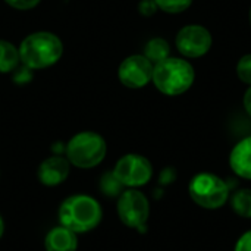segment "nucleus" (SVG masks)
I'll return each instance as SVG.
<instances>
[{
	"label": "nucleus",
	"mask_w": 251,
	"mask_h": 251,
	"mask_svg": "<svg viewBox=\"0 0 251 251\" xmlns=\"http://www.w3.org/2000/svg\"><path fill=\"white\" fill-rule=\"evenodd\" d=\"M244 109H246V112L251 116V85L250 88L247 90L246 96H244Z\"/></svg>",
	"instance_id": "obj_24"
},
{
	"label": "nucleus",
	"mask_w": 251,
	"mask_h": 251,
	"mask_svg": "<svg viewBox=\"0 0 251 251\" xmlns=\"http://www.w3.org/2000/svg\"><path fill=\"white\" fill-rule=\"evenodd\" d=\"M231 207L232 210L246 219H251V190L241 188L231 196Z\"/></svg>",
	"instance_id": "obj_15"
},
{
	"label": "nucleus",
	"mask_w": 251,
	"mask_h": 251,
	"mask_svg": "<svg viewBox=\"0 0 251 251\" xmlns=\"http://www.w3.org/2000/svg\"><path fill=\"white\" fill-rule=\"evenodd\" d=\"M196 78L190 62L179 57H168L153 68V82L165 96H179L191 88Z\"/></svg>",
	"instance_id": "obj_3"
},
{
	"label": "nucleus",
	"mask_w": 251,
	"mask_h": 251,
	"mask_svg": "<svg viewBox=\"0 0 251 251\" xmlns=\"http://www.w3.org/2000/svg\"><path fill=\"white\" fill-rule=\"evenodd\" d=\"M9 6L15 7V9H21V10H26V9H32L35 7L41 0H4Z\"/></svg>",
	"instance_id": "obj_21"
},
{
	"label": "nucleus",
	"mask_w": 251,
	"mask_h": 251,
	"mask_svg": "<svg viewBox=\"0 0 251 251\" xmlns=\"http://www.w3.org/2000/svg\"><path fill=\"white\" fill-rule=\"evenodd\" d=\"M112 171L125 188L144 187L153 176V166L150 160L137 153L122 156Z\"/></svg>",
	"instance_id": "obj_7"
},
{
	"label": "nucleus",
	"mask_w": 251,
	"mask_h": 251,
	"mask_svg": "<svg viewBox=\"0 0 251 251\" xmlns=\"http://www.w3.org/2000/svg\"><path fill=\"white\" fill-rule=\"evenodd\" d=\"M229 166L237 176L251 179V135L235 144L229 154Z\"/></svg>",
	"instance_id": "obj_12"
},
{
	"label": "nucleus",
	"mask_w": 251,
	"mask_h": 251,
	"mask_svg": "<svg viewBox=\"0 0 251 251\" xmlns=\"http://www.w3.org/2000/svg\"><path fill=\"white\" fill-rule=\"evenodd\" d=\"M191 200L206 210H216L226 204L231 187L221 176L210 172H200L191 178L188 185Z\"/></svg>",
	"instance_id": "obj_5"
},
{
	"label": "nucleus",
	"mask_w": 251,
	"mask_h": 251,
	"mask_svg": "<svg viewBox=\"0 0 251 251\" xmlns=\"http://www.w3.org/2000/svg\"><path fill=\"white\" fill-rule=\"evenodd\" d=\"M154 65L144 54H132L126 57L118 71L121 82L128 88H141L153 78Z\"/></svg>",
	"instance_id": "obj_9"
},
{
	"label": "nucleus",
	"mask_w": 251,
	"mask_h": 251,
	"mask_svg": "<svg viewBox=\"0 0 251 251\" xmlns=\"http://www.w3.org/2000/svg\"><path fill=\"white\" fill-rule=\"evenodd\" d=\"M71 174V163L60 154L44 159L37 169V179L44 187H57L63 184Z\"/></svg>",
	"instance_id": "obj_10"
},
{
	"label": "nucleus",
	"mask_w": 251,
	"mask_h": 251,
	"mask_svg": "<svg viewBox=\"0 0 251 251\" xmlns=\"http://www.w3.org/2000/svg\"><path fill=\"white\" fill-rule=\"evenodd\" d=\"M46 251H76L78 250V234L57 225L53 226L44 237Z\"/></svg>",
	"instance_id": "obj_11"
},
{
	"label": "nucleus",
	"mask_w": 251,
	"mask_h": 251,
	"mask_svg": "<svg viewBox=\"0 0 251 251\" xmlns=\"http://www.w3.org/2000/svg\"><path fill=\"white\" fill-rule=\"evenodd\" d=\"M18 51L22 65L29 69H43L54 65L60 59L63 46L57 35L40 31L24 38Z\"/></svg>",
	"instance_id": "obj_2"
},
{
	"label": "nucleus",
	"mask_w": 251,
	"mask_h": 251,
	"mask_svg": "<svg viewBox=\"0 0 251 251\" xmlns=\"http://www.w3.org/2000/svg\"><path fill=\"white\" fill-rule=\"evenodd\" d=\"M237 75L243 82L251 85V54H246L238 60Z\"/></svg>",
	"instance_id": "obj_18"
},
{
	"label": "nucleus",
	"mask_w": 251,
	"mask_h": 251,
	"mask_svg": "<svg viewBox=\"0 0 251 251\" xmlns=\"http://www.w3.org/2000/svg\"><path fill=\"white\" fill-rule=\"evenodd\" d=\"M234 251H251V229L238 238Z\"/></svg>",
	"instance_id": "obj_23"
},
{
	"label": "nucleus",
	"mask_w": 251,
	"mask_h": 251,
	"mask_svg": "<svg viewBox=\"0 0 251 251\" xmlns=\"http://www.w3.org/2000/svg\"><path fill=\"white\" fill-rule=\"evenodd\" d=\"M116 212L119 221L131 229L141 234L147 232V221L150 216V201L138 188H125L118 197Z\"/></svg>",
	"instance_id": "obj_6"
},
{
	"label": "nucleus",
	"mask_w": 251,
	"mask_h": 251,
	"mask_svg": "<svg viewBox=\"0 0 251 251\" xmlns=\"http://www.w3.org/2000/svg\"><path fill=\"white\" fill-rule=\"evenodd\" d=\"M171 54V47L168 44L166 40L163 38H151L147 44H146V49H144V56L153 63H159L165 59H168Z\"/></svg>",
	"instance_id": "obj_14"
},
{
	"label": "nucleus",
	"mask_w": 251,
	"mask_h": 251,
	"mask_svg": "<svg viewBox=\"0 0 251 251\" xmlns=\"http://www.w3.org/2000/svg\"><path fill=\"white\" fill-rule=\"evenodd\" d=\"M65 154L72 166L79 169H93L104 160L107 154V144L100 134L82 131L68 141Z\"/></svg>",
	"instance_id": "obj_4"
},
{
	"label": "nucleus",
	"mask_w": 251,
	"mask_h": 251,
	"mask_svg": "<svg viewBox=\"0 0 251 251\" xmlns=\"http://www.w3.org/2000/svg\"><path fill=\"white\" fill-rule=\"evenodd\" d=\"M250 24H251V9H250Z\"/></svg>",
	"instance_id": "obj_26"
},
{
	"label": "nucleus",
	"mask_w": 251,
	"mask_h": 251,
	"mask_svg": "<svg viewBox=\"0 0 251 251\" xmlns=\"http://www.w3.org/2000/svg\"><path fill=\"white\" fill-rule=\"evenodd\" d=\"M19 63V51L18 49L4 40H0V72L7 74L16 69Z\"/></svg>",
	"instance_id": "obj_13"
},
{
	"label": "nucleus",
	"mask_w": 251,
	"mask_h": 251,
	"mask_svg": "<svg viewBox=\"0 0 251 251\" xmlns=\"http://www.w3.org/2000/svg\"><path fill=\"white\" fill-rule=\"evenodd\" d=\"M4 228H6V225H4V221H3V216L0 215V240L3 238V234H4Z\"/></svg>",
	"instance_id": "obj_25"
},
{
	"label": "nucleus",
	"mask_w": 251,
	"mask_h": 251,
	"mask_svg": "<svg viewBox=\"0 0 251 251\" xmlns=\"http://www.w3.org/2000/svg\"><path fill=\"white\" fill-rule=\"evenodd\" d=\"M138 10H140V13L144 15V16H151V15L156 13L157 4H156L154 0H141L140 4H138Z\"/></svg>",
	"instance_id": "obj_22"
},
{
	"label": "nucleus",
	"mask_w": 251,
	"mask_h": 251,
	"mask_svg": "<svg viewBox=\"0 0 251 251\" xmlns=\"http://www.w3.org/2000/svg\"><path fill=\"white\" fill-rule=\"evenodd\" d=\"M59 225L75 234H88L103 221V207L97 199L90 194L76 193L66 197L57 210Z\"/></svg>",
	"instance_id": "obj_1"
},
{
	"label": "nucleus",
	"mask_w": 251,
	"mask_h": 251,
	"mask_svg": "<svg viewBox=\"0 0 251 251\" xmlns=\"http://www.w3.org/2000/svg\"><path fill=\"white\" fill-rule=\"evenodd\" d=\"M99 190L103 196L109 197V199H118L125 187L121 184V181L115 176L113 171H107L100 176V182H99Z\"/></svg>",
	"instance_id": "obj_16"
},
{
	"label": "nucleus",
	"mask_w": 251,
	"mask_h": 251,
	"mask_svg": "<svg viewBox=\"0 0 251 251\" xmlns=\"http://www.w3.org/2000/svg\"><path fill=\"white\" fill-rule=\"evenodd\" d=\"M179 53L185 57H201L212 47V35L201 25H187L181 28L175 38Z\"/></svg>",
	"instance_id": "obj_8"
},
{
	"label": "nucleus",
	"mask_w": 251,
	"mask_h": 251,
	"mask_svg": "<svg viewBox=\"0 0 251 251\" xmlns=\"http://www.w3.org/2000/svg\"><path fill=\"white\" fill-rule=\"evenodd\" d=\"M175 179H176V171L174 168H169V166L165 168L159 175V184L160 185H169V184L175 182Z\"/></svg>",
	"instance_id": "obj_20"
},
{
	"label": "nucleus",
	"mask_w": 251,
	"mask_h": 251,
	"mask_svg": "<svg viewBox=\"0 0 251 251\" xmlns=\"http://www.w3.org/2000/svg\"><path fill=\"white\" fill-rule=\"evenodd\" d=\"M157 7L166 13H181L187 10L193 0H154Z\"/></svg>",
	"instance_id": "obj_17"
},
{
	"label": "nucleus",
	"mask_w": 251,
	"mask_h": 251,
	"mask_svg": "<svg viewBox=\"0 0 251 251\" xmlns=\"http://www.w3.org/2000/svg\"><path fill=\"white\" fill-rule=\"evenodd\" d=\"M31 71H32V69L26 68L25 65L21 66V68H18V69H15V74H13L15 82H16V84H25V82L31 81V78H32Z\"/></svg>",
	"instance_id": "obj_19"
}]
</instances>
